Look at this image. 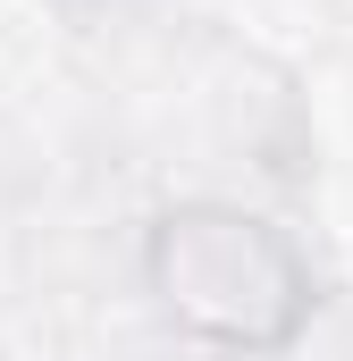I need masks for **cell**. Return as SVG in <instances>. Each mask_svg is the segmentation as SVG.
Masks as SVG:
<instances>
[{"label":"cell","mask_w":353,"mask_h":361,"mask_svg":"<svg viewBox=\"0 0 353 361\" xmlns=\"http://www.w3.org/2000/svg\"><path fill=\"white\" fill-rule=\"evenodd\" d=\"M152 286L202 345L277 353L311 319L303 252L236 202H185L152 227Z\"/></svg>","instance_id":"6da1fadb"}]
</instances>
